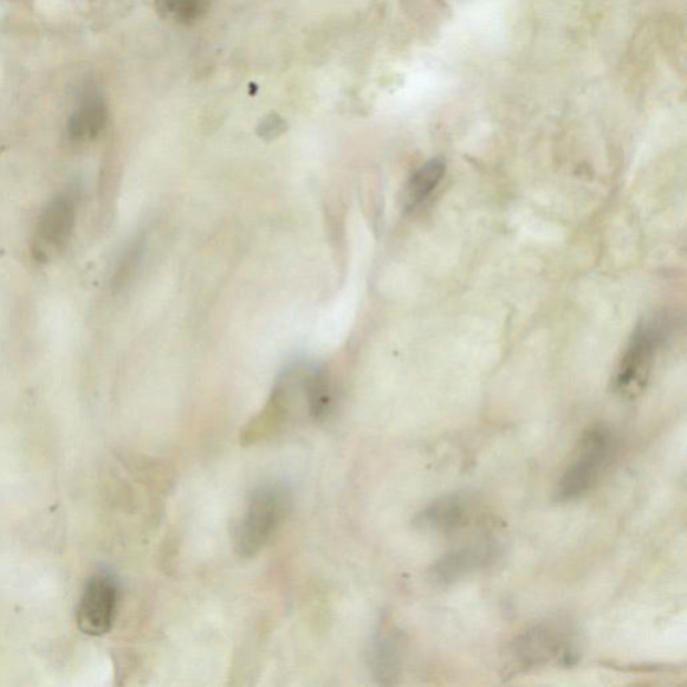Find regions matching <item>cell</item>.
I'll return each mask as SVG.
<instances>
[{
	"instance_id": "cell-7",
	"label": "cell",
	"mask_w": 687,
	"mask_h": 687,
	"mask_svg": "<svg viewBox=\"0 0 687 687\" xmlns=\"http://www.w3.org/2000/svg\"><path fill=\"white\" fill-rule=\"evenodd\" d=\"M469 514V501L462 495H447L431 502L429 507L415 517V527L434 531V534H451L466 521Z\"/></svg>"
},
{
	"instance_id": "cell-10",
	"label": "cell",
	"mask_w": 687,
	"mask_h": 687,
	"mask_svg": "<svg viewBox=\"0 0 687 687\" xmlns=\"http://www.w3.org/2000/svg\"><path fill=\"white\" fill-rule=\"evenodd\" d=\"M446 172V163L442 159H432L419 168L408 181L406 203L408 209H415L424 203L427 198L437 190Z\"/></svg>"
},
{
	"instance_id": "cell-11",
	"label": "cell",
	"mask_w": 687,
	"mask_h": 687,
	"mask_svg": "<svg viewBox=\"0 0 687 687\" xmlns=\"http://www.w3.org/2000/svg\"><path fill=\"white\" fill-rule=\"evenodd\" d=\"M374 667L376 677L381 683L392 684L400 670V646L397 635L390 628L381 633L374 650Z\"/></svg>"
},
{
	"instance_id": "cell-5",
	"label": "cell",
	"mask_w": 687,
	"mask_h": 687,
	"mask_svg": "<svg viewBox=\"0 0 687 687\" xmlns=\"http://www.w3.org/2000/svg\"><path fill=\"white\" fill-rule=\"evenodd\" d=\"M118 607V581L108 572H97L89 579L77 608V625L83 634L101 637L112 628Z\"/></svg>"
},
{
	"instance_id": "cell-4",
	"label": "cell",
	"mask_w": 687,
	"mask_h": 687,
	"mask_svg": "<svg viewBox=\"0 0 687 687\" xmlns=\"http://www.w3.org/2000/svg\"><path fill=\"white\" fill-rule=\"evenodd\" d=\"M514 657L524 669L546 666L555 660L570 664L575 657L569 628L559 621H544L518 635Z\"/></svg>"
},
{
	"instance_id": "cell-15",
	"label": "cell",
	"mask_w": 687,
	"mask_h": 687,
	"mask_svg": "<svg viewBox=\"0 0 687 687\" xmlns=\"http://www.w3.org/2000/svg\"><path fill=\"white\" fill-rule=\"evenodd\" d=\"M285 131V122L277 114H271L262 121L258 129L259 136L263 139H275Z\"/></svg>"
},
{
	"instance_id": "cell-3",
	"label": "cell",
	"mask_w": 687,
	"mask_h": 687,
	"mask_svg": "<svg viewBox=\"0 0 687 687\" xmlns=\"http://www.w3.org/2000/svg\"><path fill=\"white\" fill-rule=\"evenodd\" d=\"M613 451V434L605 425H595L583 432L572 462L564 471L555 490L557 502H572L593 488L606 468Z\"/></svg>"
},
{
	"instance_id": "cell-14",
	"label": "cell",
	"mask_w": 687,
	"mask_h": 687,
	"mask_svg": "<svg viewBox=\"0 0 687 687\" xmlns=\"http://www.w3.org/2000/svg\"><path fill=\"white\" fill-rule=\"evenodd\" d=\"M142 243L140 241L132 243L131 248L126 251L114 273V287L120 288L127 282L128 277L133 273L136 265L140 261Z\"/></svg>"
},
{
	"instance_id": "cell-12",
	"label": "cell",
	"mask_w": 687,
	"mask_h": 687,
	"mask_svg": "<svg viewBox=\"0 0 687 687\" xmlns=\"http://www.w3.org/2000/svg\"><path fill=\"white\" fill-rule=\"evenodd\" d=\"M303 392L310 417L316 420L326 418L332 406V394H330L327 376L321 371H313L307 376L303 381Z\"/></svg>"
},
{
	"instance_id": "cell-1",
	"label": "cell",
	"mask_w": 687,
	"mask_h": 687,
	"mask_svg": "<svg viewBox=\"0 0 687 687\" xmlns=\"http://www.w3.org/2000/svg\"><path fill=\"white\" fill-rule=\"evenodd\" d=\"M290 507V495L280 484H265L251 492L236 529V549L243 557L255 556L280 527Z\"/></svg>"
},
{
	"instance_id": "cell-8",
	"label": "cell",
	"mask_w": 687,
	"mask_h": 687,
	"mask_svg": "<svg viewBox=\"0 0 687 687\" xmlns=\"http://www.w3.org/2000/svg\"><path fill=\"white\" fill-rule=\"evenodd\" d=\"M76 225V205L73 198L61 193L51 199L42 211L38 231L44 242L54 246L57 249L63 248L73 235Z\"/></svg>"
},
{
	"instance_id": "cell-13",
	"label": "cell",
	"mask_w": 687,
	"mask_h": 687,
	"mask_svg": "<svg viewBox=\"0 0 687 687\" xmlns=\"http://www.w3.org/2000/svg\"><path fill=\"white\" fill-rule=\"evenodd\" d=\"M157 8L179 23H191L205 14L209 0H157Z\"/></svg>"
},
{
	"instance_id": "cell-9",
	"label": "cell",
	"mask_w": 687,
	"mask_h": 687,
	"mask_svg": "<svg viewBox=\"0 0 687 687\" xmlns=\"http://www.w3.org/2000/svg\"><path fill=\"white\" fill-rule=\"evenodd\" d=\"M108 112L106 102L96 92L82 97L80 107L71 114L68 133L71 140L82 141L94 139L107 125Z\"/></svg>"
},
{
	"instance_id": "cell-6",
	"label": "cell",
	"mask_w": 687,
	"mask_h": 687,
	"mask_svg": "<svg viewBox=\"0 0 687 687\" xmlns=\"http://www.w3.org/2000/svg\"><path fill=\"white\" fill-rule=\"evenodd\" d=\"M491 556L492 547L484 542L454 549L434 564L430 570L431 578L440 586L454 585L475 572L476 569L484 567Z\"/></svg>"
},
{
	"instance_id": "cell-2",
	"label": "cell",
	"mask_w": 687,
	"mask_h": 687,
	"mask_svg": "<svg viewBox=\"0 0 687 687\" xmlns=\"http://www.w3.org/2000/svg\"><path fill=\"white\" fill-rule=\"evenodd\" d=\"M669 321L664 316H654L639 323L621 358L614 388L621 397L633 398L644 391L663 346Z\"/></svg>"
}]
</instances>
